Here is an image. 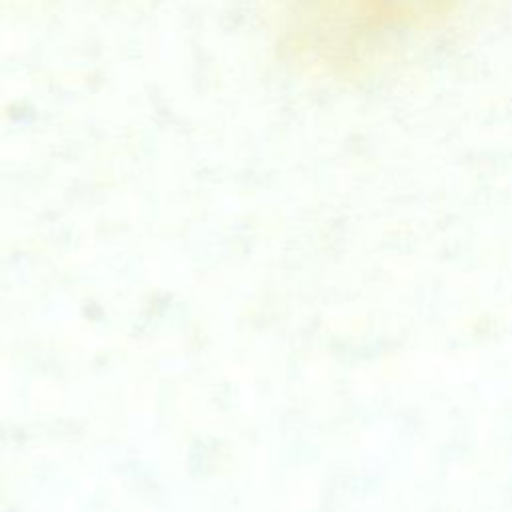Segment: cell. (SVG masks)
I'll return each mask as SVG.
<instances>
[{
    "label": "cell",
    "instance_id": "1",
    "mask_svg": "<svg viewBox=\"0 0 512 512\" xmlns=\"http://www.w3.org/2000/svg\"><path fill=\"white\" fill-rule=\"evenodd\" d=\"M282 44L328 74L358 72L444 22L462 0H274Z\"/></svg>",
    "mask_w": 512,
    "mask_h": 512
}]
</instances>
